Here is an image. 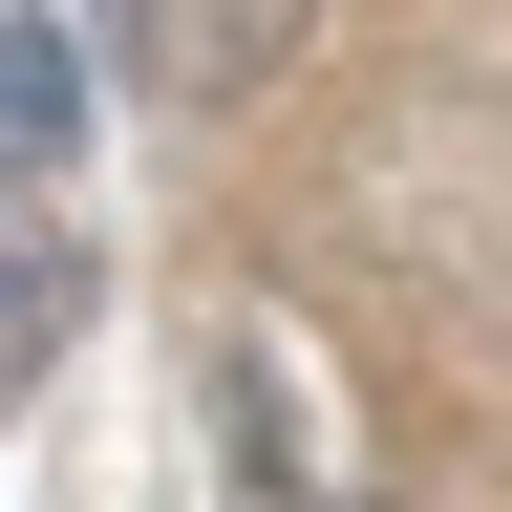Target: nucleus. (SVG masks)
Masks as SVG:
<instances>
[{"label":"nucleus","instance_id":"f257e3e1","mask_svg":"<svg viewBox=\"0 0 512 512\" xmlns=\"http://www.w3.org/2000/svg\"><path fill=\"white\" fill-rule=\"evenodd\" d=\"M214 448H235V512H342V491H320V406H299V342H278V320L214 342Z\"/></svg>","mask_w":512,"mask_h":512},{"label":"nucleus","instance_id":"f03ea898","mask_svg":"<svg viewBox=\"0 0 512 512\" xmlns=\"http://www.w3.org/2000/svg\"><path fill=\"white\" fill-rule=\"evenodd\" d=\"M86 43L107 22H0V171H22V214H64V171H86Z\"/></svg>","mask_w":512,"mask_h":512},{"label":"nucleus","instance_id":"7ed1b4c3","mask_svg":"<svg viewBox=\"0 0 512 512\" xmlns=\"http://www.w3.org/2000/svg\"><path fill=\"white\" fill-rule=\"evenodd\" d=\"M64 342H86V235H64V214H22V278H0V363H64Z\"/></svg>","mask_w":512,"mask_h":512}]
</instances>
